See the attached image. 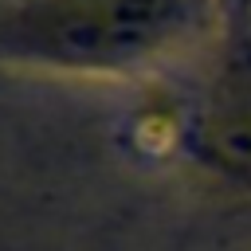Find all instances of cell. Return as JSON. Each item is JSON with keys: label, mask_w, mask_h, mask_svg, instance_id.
I'll return each mask as SVG.
<instances>
[{"label": "cell", "mask_w": 251, "mask_h": 251, "mask_svg": "<svg viewBox=\"0 0 251 251\" xmlns=\"http://www.w3.org/2000/svg\"><path fill=\"white\" fill-rule=\"evenodd\" d=\"M173 24V0H43L24 35L51 59L122 63L149 51Z\"/></svg>", "instance_id": "6da1fadb"}, {"label": "cell", "mask_w": 251, "mask_h": 251, "mask_svg": "<svg viewBox=\"0 0 251 251\" xmlns=\"http://www.w3.org/2000/svg\"><path fill=\"white\" fill-rule=\"evenodd\" d=\"M204 145L220 165L251 173V63H239L216 86L204 114Z\"/></svg>", "instance_id": "7a4b0ae2"}]
</instances>
